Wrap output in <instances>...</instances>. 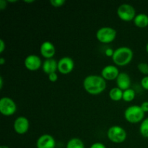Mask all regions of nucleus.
I'll list each match as a JSON object with an SVG mask.
<instances>
[{
  "label": "nucleus",
  "instance_id": "1",
  "mask_svg": "<svg viewBox=\"0 0 148 148\" xmlns=\"http://www.w3.org/2000/svg\"><path fill=\"white\" fill-rule=\"evenodd\" d=\"M83 87L85 90L90 95H98L105 90L106 82L102 76L90 75L84 79Z\"/></svg>",
  "mask_w": 148,
  "mask_h": 148
},
{
  "label": "nucleus",
  "instance_id": "2",
  "mask_svg": "<svg viewBox=\"0 0 148 148\" xmlns=\"http://www.w3.org/2000/svg\"><path fill=\"white\" fill-rule=\"evenodd\" d=\"M133 58V51L127 46H121L114 50L113 62L118 66H126L131 62Z\"/></svg>",
  "mask_w": 148,
  "mask_h": 148
},
{
  "label": "nucleus",
  "instance_id": "3",
  "mask_svg": "<svg viewBox=\"0 0 148 148\" xmlns=\"http://www.w3.org/2000/svg\"><path fill=\"white\" fill-rule=\"evenodd\" d=\"M144 116L145 112L140 106H130L124 111V117L126 120L131 124H137L143 121L144 120Z\"/></svg>",
  "mask_w": 148,
  "mask_h": 148
},
{
  "label": "nucleus",
  "instance_id": "4",
  "mask_svg": "<svg viewBox=\"0 0 148 148\" xmlns=\"http://www.w3.org/2000/svg\"><path fill=\"white\" fill-rule=\"evenodd\" d=\"M108 140L114 143H122L127 139V134L123 127L120 126H112L107 132Z\"/></svg>",
  "mask_w": 148,
  "mask_h": 148
},
{
  "label": "nucleus",
  "instance_id": "5",
  "mask_svg": "<svg viewBox=\"0 0 148 148\" xmlns=\"http://www.w3.org/2000/svg\"><path fill=\"white\" fill-rule=\"evenodd\" d=\"M116 37V30L111 27H102L96 32V38L103 43H109Z\"/></svg>",
  "mask_w": 148,
  "mask_h": 148
},
{
  "label": "nucleus",
  "instance_id": "6",
  "mask_svg": "<svg viewBox=\"0 0 148 148\" xmlns=\"http://www.w3.org/2000/svg\"><path fill=\"white\" fill-rule=\"evenodd\" d=\"M17 106L14 101L9 97H2L0 100V112L2 115L10 116L16 112Z\"/></svg>",
  "mask_w": 148,
  "mask_h": 148
},
{
  "label": "nucleus",
  "instance_id": "7",
  "mask_svg": "<svg viewBox=\"0 0 148 148\" xmlns=\"http://www.w3.org/2000/svg\"><path fill=\"white\" fill-rule=\"evenodd\" d=\"M117 14L119 17L123 21L129 22L134 20L135 17V10L130 4H122L118 7Z\"/></svg>",
  "mask_w": 148,
  "mask_h": 148
},
{
  "label": "nucleus",
  "instance_id": "8",
  "mask_svg": "<svg viewBox=\"0 0 148 148\" xmlns=\"http://www.w3.org/2000/svg\"><path fill=\"white\" fill-rule=\"evenodd\" d=\"M74 67H75V62L73 59L69 56L61 58L58 62V71L64 75L70 73L73 70Z\"/></svg>",
  "mask_w": 148,
  "mask_h": 148
},
{
  "label": "nucleus",
  "instance_id": "9",
  "mask_svg": "<svg viewBox=\"0 0 148 148\" xmlns=\"http://www.w3.org/2000/svg\"><path fill=\"white\" fill-rule=\"evenodd\" d=\"M25 66L30 71H36L43 65L41 59L38 56L35 54H30L26 56L24 61Z\"/></svg>",
  "mask_w": 148,
  "mask_h": 148
},
{
  "label": "nucleus",
  "instance_id": "10",
  "mask_svg": "<svg viewBox=\"0 0 148 148\" xmlns=\"http://www.w3.org/2000/svg\"><path fill=\"white\" fill-rule=\"evenodd\" d=\"M30 123L25 116H19L14 120V130L19 134H24L28 131Z\"/></svg>",
  "mask_w": 148,
  "mask_h": 148
},
{
  "label": "nucleus",
  "instance_id": "11",
  "mask_svg": "<svg viewBox=\"0 0 148 148\" xmlns=\"http://www.w3.org/2000/svg\"><path fill=\"white\" fill-rule=\"evenodd\" d=\"M56 141L51 135L45 134L38 137L36 142L37 148H55Z\"/></svg>",
  "mask_w": 148,
  "mask_h": 148
},
{
  "label": "nucleus",
  "instance_id": "12",
  "mask_svg": "<svg viewBox=\"0 0 148 148\" xmlns=\"http://www.w3.org/2000/svg\"><path fill=\"white\" fill-rule=\"evenodd\" d=\"M119 75V69L114 65H107L101 71V76L106 80H114L116 79Z\"/></svg>",
  "mask_w": 148,
  "mask_h": 148
},
{
  "label": "nucleus",
  "instance_id": "13",
  "mask_svg": "<svg viewBox=\"0 0 148 148\" xmlns=\"http://www.w3.org/2000/svg\"><path fill=\"white\" fill-rule=\"evenodd\" d=\"M40 52L42 56L46 59H52L54 56L56 49L54 45L50 41H44L40 47Z\"/></svg>",
  "mask_w": 148,
  "mask_h": 148
},
{
  "label": "nucleus",
  "instance_id": "14",
  "mask_svg": "<svg viewBox=\"0 0 148 148\" xmlns=\"http://www.w3.org/2000/svg\"><path fill=\"white\" fill-rule=\"evenodd\" d=\"M116 81L117 87L122 90L123 91L130 88V86H131V78L129 76L128 74L125 72L119 73Z\"/></svg>",
  "mask_w": 148,
  "mask_h": 148
},
{
  "label": "nucleus",
  "instance_id": "15",
  "mask_svg": "<svg viewBox=\"0 0 148 148\" xmlns=\"http://www.w3.org/2000/svg\"><path fill=\"white\" fill-rule=\"evenodd\" d=\"M42 68L43 72L49 75L58 70V62L53 58L46 59L43 63Z\"/></svg>",
  "mask_w": 148,
  "mask_h": 148
},
{
  "label": "nucleus",
  "instance_id": "16",
  "mask_svg": "<svg viewBox=\"0 0 148 148\" xmlns=\"http://www.w3.org/2000/svg\"><path fill=\"white\" fill-rule=\"evenodd\" d=\"M135 25L138 27H145L148 25V15L144 13L137 14L134 19Z\"/></svg>",
  "mask_w": 148,
  "mask_h": 148
},
{
  "label": "nucleus",
  "instance_id": "17",
  "mask_svg": "<svg viewBox=\"0 0 148 148\" xmlns=\"http://www.w3.org/2000/svg\"><path fill=\"white\" fill-rule=\"evenodd\" d=\"M123 92L124 91L118 87L113 88L109 92L110 98L114 101H119L123 98Z\"/></svg>",
  "mask_w": 148,
  "mask_h": 148
},
{
  "label": "nucleus",
  "instance_id": "18",
  "mask_svg": "<svg viewBox=\"0 0 148 148\" xmlns=\"http://www.w3.org/2000/svg\"><path fill=\"white\" fill-rule=\"evenodd\" d=\"M66 148H85V145L80 139L75 137L68 141Z\"/></svg>",
  "mask_w": 148,
  "mask_h": 148
},
{
  "label": "nucleus",
  "instance_id": "19",
  "mask_svg": "<svg viewBox=\"0 0 148 148\" xmlns=\"http://www.w3.org/2000/svg\"><path fill=\"white\" fill-rule=\"evenodd\" d=\"M135 98V91L132 88L126 90L123 92V98L126 102H131Z\"/></svg>",
  "mask_w": 148,
  "mask_h": 148
},
{
  "label": "nucleus",
  "instance_id": "20",
  "mask_svg": "<svg viewBox=\"0 0 148 148\" xmlns=\"http://www.w3.org/2000/svg\"><path fill=\"white\" fill-rule=\"evenodd\" d=\"M140 132L142 135L145 138H148V118L143 120L140 127Z\"/></svg>",
  "mask_w": 148,
  "mask_h": 148
},
{
  "label": "nucleus",
  "instance_id": "21",
  "mask_svg": "<svg viewBox=\"0 0 148 148\" xmlns=\"http://www.w3.org/2000/svg\"><path fill=\"white\" fill-rule=\"evenodd\" d=\"M137 68H138L139 71L143 75H145L146 76L148 75V64L145 62H140L138 65H137Z\"/></svg>",
  "mask_w": 148,
  "mask_h": 148
},
{
  "label": "nucleus",
  "instance_id": "22",
  "mask_svg": "<svg viewBox=\"0 0 148 148\" xmlns=\"http://www.w3.org/2000/svg\"><path fill=\"white\" fill-rule=\"evenodd\" d=\"M50 4L54 7H61L65 4L64 0H50Z\"/></svg>",
  "mask_w": 148,
  "mask_h": 148
},
{
  "label": "nucleus",
  "instance_id": "23",
  "mask_svg": "<svg viewBox=\"0 0 148 148\" xmlns=\"http://www.w3.org/2000/svg\"><path fill=\"white\" fill-rule=\"evenodd\" d=\"M141 85L145 90H148V75L145 76L141 80Z\"/></svg>",
  "mask_w": 148,
  "mask_h": 148
},
{
  "label": "nucleus",
  "instance_id": "24",
  "mask_svg": "<svg viewBox=\"0 0 148 148\" xmlns=\"http://www.w3.org/2000/svg\"><path fill=\"white\" fill-rule=\"evenodd\" d=\"M49 79L52 82H55L56 81H57L58 75L56 74V72H53V73L49 75Z\"/></svg>",
  "mask_w": 148,
  "mask_h": 148
},
{
  "label": "nucleus",
  "instance_id": "25",
  "mask_svg": "<svg viewBox=\"0 0 148 148\" xmlns=\"http://www.w3.org/2000/svg\"><path fill=\"white\" fill-rule=\"evenodd\" d=\"M90 148H106L105 145H103L101 143H95L90 146Z\"/></svg>",
  "mask_w": 148,
  "mask_h": 148
},
{
  "label": "nucleus",
  "instance_id": "26",
  "mask_svg": "<svg viewBox=\"0 0 148 148\" xmlns=\"http://www.w3.org/2000/svg\"><path fill=\"white\" fill-rule=\"evenodd\" d=\"M141 108L143 109V111H144L145 113L148 112V101H145L140 106Z\"/></svg>",
  "mask_w": 148,
  "mask_h": 148
},
{
  "label": "nucleus",
  "instance_id": "27",
  "mask_svg": "<svg viewBox=\"0 0 148 148\" xmlns=\"http://www.w3.org/2000/svg\"><path fill=\"white\" fill-rule=\"evenodd\" d=\"M7 1L5 0H0V10H3L7 7Z\"/></svg>",
  "mask_w": 148,
  "mask_h": 148
},
{
  "label": "nucleus",
  "instance_id": "28",
  "mask_svg": "<svg viewBox=\"0 0 148 148\" xmlns=\"http://www.w3.org/2000/svg\"><path fill=\"white\" fill-rule=\"evenodd\" d=\"M6 48V45L5 43H4V40L2 39H0V53H2L3 51H4Z\"/></svg>",
  "mask_w": 148,
  "mask_h": 148
},
{
  "label": "nucleus",
  "instance_id": "29",
  "mask_svg": "<svg viewBox=\"0 0 148 148\" xmlns=\"http://www.w3.org/2000/svg\"><path fill=\"white\" fill-rule=\"evenodd\" d=\"M114 51L112 50V49H106V50L105 53H106V56H113V54H114Z\"/></svg>",
  "mask_w": 148,
  "mask_h": 148
},
{
  "label": "nucleus",
  "instance_id": "30",
  "mask_svg": "<svg viewBox=\"0 0 148 148\" xmlns=\"http://www.w3.org/2000/svg\"><path fill=\"white\" fill-rule=\"evenodd\" d=\"M3 88V78L2 77H0V88Z\"/></svg>",
  "mask_w": 148,
  "mask_h": 148
},
{
  "label": "nucleus",
  "instance_id": "31",
  "mask_svg": "<svg viewBox=\"0 0 148 148\" xmlns=\"http://www.w3.org/2000/svg\"><path fill=\"white\" fill-rule=\"evenodd\" d=\"M4 62H5V59H4L3 57L0 58V64L3 65L4 64Z\"/></svg>",
  "mask_w": 148,
  "mask_h": 148
},
{
  "label": "nucleus",
  "instance_id": "32",
  "mask_svg": "<svg viewBox=\"0 0 148 148\" xmlns=\"http://www.w3.org/2000/svg\"><path fill=\"white\" fill-rule=\"evenodd\" d=\"M25 2H26V3H33V2H34V1H33V0H31V1H27V0H26V1H25Z\"/></svg>",
  "mask_w": 148,
  "mask_h": 148
},
{
  "label": "nucleus",
  "instance_id": "33",
  "mask_svg": "<svg viewBox=\"0 0 148 148\" xmlns=\"http://www.w3.org/2000/svg\"><path fill=\"white\" fill-rule=\"evenodd\" d=\"M0 148H10V147H7V146H6V145H1V147H0Z\"/></svg>",
  "mask_w": 148,
  "mask_h": 148
},
{
  "label": "nucleus",
  "instance_id": "34",
  "mask_svg": "<svg viewBox=\"0 0 148 148\" xmlns=\"http://www.w3.org/2000/svg\"><path fill=\"white\" fill-rule=\"evenodd\" d=\"M146 51L148 53V43H147V45H146Z\"/></svg>",
  "mask_w": 148,
  "mask_h": 148
}]
</instances>
